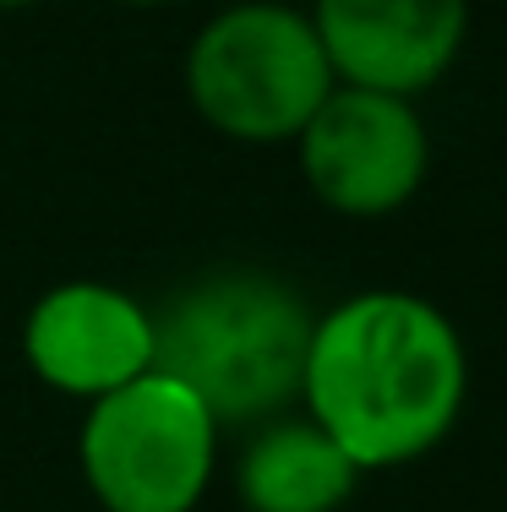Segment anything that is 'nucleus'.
I'll return each instance as SVG.
<instances>
[{"mask_svg": "<svg viewBox=\"0 0 507 512\" xmlns=\"http://www.w3.org/2000/svg\"><path fill=\"white\" fill-rule=\"evenodd\" d=\"M120 6H175V0H120Z\"/></svg>", "mask_w": 507, "mask_h": 512, "instance_id": "9", "label": "nucleus"}, {"mask_svg": "<svg viewBox=\"0 0 507 512\" xmlns=\"http://www.w3.org/2000/svg\"><path fill=\"white\" fill-rule=\"evenodd\" d=\"M22 355L33 376L66 398H104L153 371L159 333L137 295L99 278H71L33 300L22 322Z\"/></svg>", "mask_w": 507, "mask_h": 512, "instance_id": "6", "label": "nucleus"}, {"mask_svg": "<svg viewBox=\"0 0 507 512\" xmlns=\"http://www.w3.org/2000/svg\"><path fill=\"white\" fill-rule=\"evenodd\" d=\"M328 66L349 88L420 99L469 39V0H311Z\"/></svg>", "mask_w": 507, "mask_h": 512, "instance_id": "7", "label": "nucleus"}, {"mask_svg": "<svg viewBox=\"0 0 507 512\" xmlns=\"http://www.w3.org/2000/svg\"><path fill=\"white\" fill-rule=\"evenodd\" d=\"M311 197L344 218H388L431 175V131L415 99L338 82L295 137Z\"/></svg>", "mask_w": 507, "mask_h": 512, "instance_id": "5", "label": "nucleus"}, {"mask_svg": "<svg viewBox=\"0 0 507 512\" xmlns=\"http://www.w3.org/2000/svg\"><path fill=\"white\" fill-rule=\"evenodd\" d=\"M213 409L169 371L93 398L82 420V480L104 512H197L219 463Z\"/></svg>", "mask_w": 507, "mask_h": 512, "instance_id": "4", "label": "nucleus"}, {"mask_svg": "<svg viewBox=\"0 0 507 512\" xmlns=\"http://www.w3.org/2000/svg\"><path fill=\"white\" fill-rule=\"evenodd\" d=\"M338 88L311 11L279 0H235L202 22L186 50V99L219 137L273 148L295 142Z\"/></svg>", "mask_w": 507, "mask_h": 512, "instance_id": "3", "label": "nucleus"}, {"mask_svg": "<svg viewBox=\"0 0 507 512\" xmlns=\"http://www.w3.org/2000/svg\"><path fill=\"white\" fill-rule=\"evenodd\" d=\"M11 6H39V0H0V11H11Z\"/></svg>", "mask_w": 507, "mask_h": 512, "instance_id": "10", "label": "nucleus"}, {"mask_svg": "<svg viewBox=\"0 0 507 512\" xmlns=\"http://www.w3.org/2000/svg\"><path fill=\"white\" fill-rule=\"evenodd\" d=\"M311 306L295 284L257 267L197 278L153 311V365L191 387L219 425H262L300 404Z\"/></svg>", "mask_w": 507, "mask_h": 512, "instance_id": "2", "label": "nucleus"}, {"mask_svg": "<svg viewBox=\"0 0 507 512\" xmlns=\"http://www.w3.org/2000/svg\"><path fill=\"white\" fill-rule=\"evenodd\" d=\"M464 393V338L426 295L366 289L311 322L300 404L360 469H398L442 447Z\"/></svg>", "mask_w": 507, "mask_h": 512, "instance_id": "1", "label": "nucleus"}, {"mask_svg": "<svg viewBox=\"0 0 507 512\" xmlns=\"http://www.w3.org/2000/svg\"><path fill=\"white\" fill-rule=\"evenodd\" d=\"M360 474L366 469L311 414H273L240 453L235 491L246 512H338Z\"/></svg>", "mask_w": 507, "mask_h": 512, "instance_id": "8", "label": "nucleus"}]
</instances>
